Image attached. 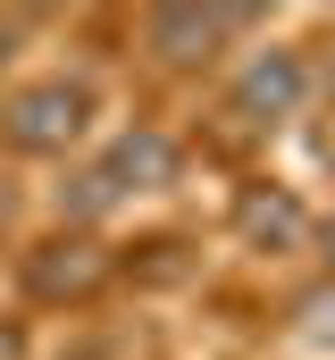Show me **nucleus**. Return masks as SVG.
Here are the masks:
<instances>
[{
	"label": "nucleus",
	"mask_w": 335,
	"mask_h": 360,
	"mask_svg": "<svg viewBox=\"0 0 335 360\" xmlns=\"http://www.w3.org/2000/svg\"><path fill=\"white\" fill-rule=\"evenodd\" d=\"M0 218H8V193H0Z\"/></svg>",
	"instance_id": "nucleus-7"
},
{
	"label": "nucleus",
	"mask_w": 335,
	"mask_h": 360,
	"mask_svg": "<svg viewBox=\"0 0 335 360\" xmlns=\"http://www.w3.org/2000/svg\"><path fill=\"white\" fill-rule=\"evenodd\" d=\"M327 243H335V226H327Z\"/></svg>",
	"instance_id": "nucleus-9"
},
{
	"label": "nucleus",
	"mask_w": 335,
	"mask_h": 360,
	"mask_svg": "<svg viewBox=\"0 0 335 360\" xmlns=\"http://www.w3.org/2000/svg\"><path fill=\"white\" fill-rule=\"evenodd\" d=\"M218 25H244V17H184V8H168V17H151V42H168L176 59L193 51V42H210Z\"/></svg>",
	"instance_id": "nucleus-6"
},
{
	"label": "nucleus",
	"mask_w": 335,
	"mask_h": 360,
	"mask_svg": "<svg viewBox=\"0 0 335 360\" xmlns=\"http://www.w3.org/2000/svg\"><path fill=\"white\" fill-rule=\"evenodd\" d=\"M293 92H302V68L277 51V59H260L244 76V109H268V117H277V109H293Z\"/></svg>",
	"instance_id": "nucleus-2"
},
{
	"label": "nucleus",
	"mask_w": 335,
	"mask_h": 360,
	"mask_svg": "<svg viewBox=\"0 0 335 360\" xmlns=\"http://www.w3.org/2000/svg\"><path fill=\"white\" fill-rule=\"evenodd\" d=\"M0 360H8V335H0Z\"/></svg>",
	"instance_id": "nucleus-8"
},
{
	"label": "nucleus",
	"mask_w": 335,
	"mask_h": 360,
	"mask_svg": "<svg viewBox=\"0 0 335 360\" xmlns=\"http://www.w3.org/2000/svg\"><path fill=\"white\" fill-rule=\"evenodd\" d=\"M59 252H68V260H42L34 285H42V293H84V285L101 276V252H92V243H59Z\"/></svg>",
	"instance_id": "nucleus-5"
},
{
	"label": "nucleus",
	"mask_w": 335,
	"mask_h": 360,
	"mask_svg": "<svg viewBox=\"0 0 335 360\" xmlns=\"http://www.w3.org/2000/svg\"><path fill=\"white\" fill-rule=\"evenodd\" d=\"M76 126H84V92H68V84L8 101V143H25V151H51V143H68Z\"/></svg>",
	"instance_id": "nucleus-1"
},
{
	"label": "nucleus",
	"mask_w": 335,
	"mask_h": 360,
	"mask_svg": "<svg viewBox=\"0 0 335 360\" xmlns=\"http://www.w3.org/2000/svg\"><path fill=\"white\" fill-rule=\"evenodd\" d=\"M244 235L251 243H293V235H302V210H293L285 193H260V201H244Z\"/></svg>",
	"instance_id": "nucleus-3"
},
{
	"label": "nucleus",
	"mask_w": 335,
	"mask_h": 360,
	"mask_svg": "<svg viewBox=\"0 0 335 360\" xmlns=\"http://www.w3.org/2000/svg\"><path fill=\"white\" fill-rule=\"evenodd\" d=\"M118 176H151V184H160V176H176V151H168L160 134H126L118 160H109V184H118Z\"/></svg>",
	"instance_id": "nucleus-4"
}]
</instances>
